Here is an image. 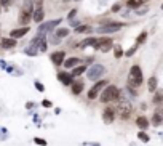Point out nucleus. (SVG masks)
<instances>
[{
	"label": "nucleus",
	"instance_id": "1a4fd4ad",
	"mask_svg": "<svg viewBox=\"0 0 163 146\" xmlns=\"http://www.w3.org/2000/svg\"><path fill=\"white\" fill-rule=\"evenodd\" d=\"M114 48V40L111 37H99L98 39V44H96V48L94 50H99L102 53H107Z\"/></svg>",
	"mask_w": 163,
	"mask_h": 146
},
{
	"label": "nucleus",
	"instance_id": "4be33fe9",
	"mask_svg": "<svg viewBox=\"0 0 163 146\" xmlns=\"http://www.w3.org/2000/svg\"><path fill=\"white\" fill-rule=\"evenodd\" d=\"M158 87V81H157V77H151L149 79V82H147V88L151 93H155V90Z\"/></svg>",
	"mask_w": 163,
	"mask_h": 146
},
{
	"label": "nucleus",
	"instance_id": "473e14b6",
	"mask_svg": "<svg viewBox=\"0 0 163 146\" xmlns=\"http://www.w3.org/2000/svg\"><path fill=\"white\" fill-rule=\"evenodd\" d=\"M146 13H147V7H139V8H136V15H138V16H142V15H146Z\"/></svg>",
	"mask_w": 163,
	"mask_h": 146
},
{
	"label": "nucleus",
	"instance_id": "393cba45",
	"mask_svg": "<svg viewBox=\"0 0 163 146\" xmlns=\"http://www.w3.org/2000/svg\"><path fill=\"white\" fill-rule=\"evenodd\" d=\"M69 29H67V28H58L56 31H54V35H56V37H59V39H64V37H67V35H69Z\"/></svg>",
	"mask_w": 163,
	"mask_h": 146
},
{
	"label": "nucleus",
	"instance_id": "4c0bfd02",
	"mask_svg": "<svg viewBox=\"0 0 163 146\" xmlns=\"http://www.w3.org/2000/svg\"><path fill=\"white\" fill-rule=\"evenodd\" d=\"M42 106H43V108H51L53 103H51L50 100H43V101H42Z\"/></svg>",
	"mask_w": 163,
	"mask_h": 146
},
{
	"label": "nucleus",
	"instance_id": "5701e85b",
	"mask_svg": "<svg viewBox=\"0 0 163 146\" xmlns=\"http://www.w3.org/2000/svg\"><path fill=\"white\" fill-rule=\"evenodd\" d=\"M146 3V0H128L126 2V8H139V7H142Z\"/></svg>",
	"mask_w": 163,
	"mask_h": 146
},
{
	"label": "nucleus",
	"instance_id": "f8f14e48",
	"mask_svg": "<svg viewBox=\"0 0 163 146\" xmlns=\"http://www.w3.org/2000/svg\"><path fill=\"white\" fill-rule=\"evenodd\" d=\"M31 31V28H29V26H22V28H16V29H11L10 31V37L11 39H16V40H18V39H21V37H24L27 32H29Z\"/></svg>",
	"mask_w": 163,
	"mask_h": 146
},
{
	"label": "nucleus",
	"instance_id": "0eeeda50",
	"mask_svg": "<svg viewBox=\"0 0 163 146\" xmlns=\"http://www.w3.org/2000/svg\"><path fill=\"white\" fill-rule=\"evenodd\" d=\"M131 112H133V106L130 101H120L118 106H117V114L121 121H128L131 117Z\"/></svg>",
	"mask_w": 163,
	"mask_h": 146
},
{
	"label": "nucleus",
	"instance_id": "20e7f679",
	"mask_svg": "<svg viewBox=\"0 0 163 146\" xmlns=\"http://www.w3.org/2000/svg\"><path fill=\"white\" fill-rule=\"evenodd\" d=\"M104 74H106V68L102 64H98V63L88 66V69H86V77L90 79V81H93V82H98Z\"/></svg>",
	"mask_w": 163,
	"mask_h": 146
},
{
	"label": "nucleus",
	"instance_id": "9b49d317",
	"mask_svg": "<svg viewBox=\"0 0 163 146\" xmlns=\"http://www.w3.org/2000/svg\"><path fill=\"white\" fill-rule=\"evenodd\" d=\"M115 109L112 108V106H107V108L102 111V121L104 124H112L115 121Z\"/></svg>",
	"mask_w": 163,
	"mask_h": 146
},
{
	"label": "nucleus",
	"instance_id": "b1692460",
	"mask_svg": "<svg viewBox=\"0 0 163 146\" xmlns=\"http://www.w3.org/2000/svg\"><path fill=\"white\" fill-rule=\"evenodd\" d=\"M91 31H93V28H91V26H88V24H80L78 28H75L77 34H90Z\"/></svg>",
	"mask_w": 163,
	"mask_h": 146
},
{
	"label": "nucleus",
	"instance_id": "cd10ccee",
	"mask_svg": "<svg viewBox=\"0 0 163 146\" xmlns=\"http://www.w3.org/2000/svg\"><path fill=\"white\" fill-rule=\"evenodd\" d=\"M125 55V51H123V48H121L120 45H114V56L117 58V60H120L121 56Z\"/></svg>",
	"mask_w": 163,
	"mask_h": 146
},
{
	"label": "nucleus",
	"instance_id": "58836bf2",
	"mask_svg": "<svg viewBox=\"0 0 163 146\" xmlns=\"http://www.w3.org/2000/svg\"><path fill=\"white\" fill-rule=\"evenodd\" d=\"M35 88H37L38 91H45V87L40 84V82H35Z\"/></svg>",
	"mask_w": 163,
	"mask_h": 146
},
{
	"label": "nucleus",
	"instance_id": "79ce46f5",
	"mask_svg": "<svg viewBox=\"0 0 163 146\" xmlns=\"http://www.w3.org/2000/svg\"><path fill=\"white\" fill-rule=\"evenodd\" d=\"M0 8H2V0H0Z\"/></svg>",
	"mask_w": 163,
	"mask_h": 146
},
{
	"label": "nucleus",
	"instance_id": "c9c22d12",
	"mask_svg": "<svg viewBox=\"0 0 163 146\" xmlns=\"http://www.w3.org/2000/svg\"><path fill=\"white\" fill-rule=\"evenodd\" d=\"M75 15H77V10L74 8V10H71V11H69V16H67V19H69V21H72V19L75 18Z\"/></svg>",
	"mask_w": 163,
	"mask_h": 146
},
{
	"label": "nucleus",
	"instance_id": "9d476101",
	"mask_svg": "<svg viewBox=\"0 0 163 146\" xmlns=\"http://www.w3.org/2000/svg\"><path fill=\"white\" fill-rule=\"evenodd\" d=\"M51 63L54 66H62V63L66 61V53L62 50H56V51H53L51 53V56H50Z\"/></svg>",
	"mask_w": 163,
	"mask_h": 146
},
{
	"label": "nucleus",
	"instance_id": "a878e982",
	"mask_svg": "<svg viewBox=\"0 0 163 146\" xmlns=\"http://www.w3.org/2000/svg\"><path fill=\"white\" fill-rule=\"evenodd\" d=\"M163 103V90H155L154 93V104H161Z\"/></svg>",
	"mask_w": 163,
	"mask_h": 146
},
{
	"label": "nucleus",
	"instance_id": "6ab92c4d",
	"mask_svg": "<svg viewBox=\"0 0 163 146\" xmlns=\"http://www.w3.org/2000/svg\"><path fill=\"white\" fill-rule=\"evenodd\" d=\"M136 125H138L141 130H147L151 122H149V119L146 116H139V117H136Z\"/></svg>",
	"mask_w": 163,
	"mask_h": 146
},
{
	"label": "nucleus",
	"instance_id": "412c9836",
	"mask_svg": "<svg viewBox=\"0 0 163 146\" xmlns=\"http://www.w3.org/2000/svg\"><path fill=\"white\" fill-rule=\"evenodd\" d=\"M86 69H88V64H78V66H75V68L72 69V77L75 79V77H78V76H82L83 72H86Z\"/></svg>",
	"mask_w": 163,
	"mask_h": 146
},
{
	"label": "nucleus",
	"instance_id": "4468645a",
	"mask_svg": "<svg viewBox=\"0 0 163 146\" xmlns=\"http://www.w3.org/2000/svg\"><path fill=\"white\" fill-rule=\"evenodd\" d=\"M18 44L16 39H11V37H7V39H0V47L5 48V50H10V48H15Z\"/></svg>",
	"mask_w": 163,
	"mask_h": 146
},
{
	"label": "nucleus",
	"instance_id": "7c9ffc66",
	"mask_svg": "<svg viewBox=\"0 0 163 146\" xmlns=\"http://www.w3.org/2000/svg\"><path fill=\"white\" fill-rule=\"evenodd\" d=\"M138 47H139V45H136V44H134L131 48H128V50L125 51V56H133L134 53H136V50H138Z\"/></svg>",
	"mask_w": 163,
	"mask_h": 146
},
{
	"label": "nucleus",
	"instance_id": "ea45409f",
	"mask_svg": "<svg viewBox=\"0 0 163 146\" xmlns=\"http://www.w3.org/2000/svg\"><path fill=\"white\" fill-rule=\"evenodd\" d=\"M120 8H121V5H120V3L114 5V7H112V13H117V11H120Z\"/></svg>",
	"mask_w": 163,
	"mask_h": 146
},
{
	"label": "nucleus",
	"instance_id": "39448f33",
	"mask_svg": "<svg viewBox=\"0 0 163 146\" xmlns=\"http://www.w3.org/2000/svg\"><path fill=\"white\" fill-rule=\"evenodd\" d=\"M121 28H125V24H123V23L106 21V23H102V26H99L96 31H98V34H114V32L120 31Z\"/></svg>",
	"mask_w": 163,
	"mask_h": 146
},
{
	"label": "nucleus",
	"instance_id": "a19ab883",
	"mask_svg": "<svg viewBox=\"0 0 163 146\" xmlns=\"http://www.w3.org/2000/svg\"><path fill=\"white\" fill-rule=\"evenodd\" d=\"M62 2H66V3H67V2H72V0H62Z\"/></svg>",
	"mask_w": 163,
	"mask_h": 146
},
{
	"label": "nucleus",
	"instance_id": "dca6fc26",
	"mask_svg": "<svg viewBox=\"0 0 163 146\" xmlns=\"http://www.w3.org/2000/svg\"><path fill=\"white\" fill-rule=\"evenodd\" d=\"M82 63V60L80 58H75V56H72V58H66V61L62 63V66L66 69H74L75 66H78Z\"/></svg>",
	"mask_w": 163,
	"mask_h": 146
},
{
	"label": "nucleus",
	"instance_id": "bb28decb",
	"mask_svg": "<svg viewBox=\"0 0 163 146\" xmlns=\"http://www.w3.org/2000/svg\"><path fill=\"white\" fill-rule=\"evenodd\" d=\"M37 51H38V47H35V45H29V47L24 50V53H26L27 56H35Z\"/></svg>",
	"mask_w": 163,
	"mask_h": 146
},
{
	"label": "nucleus",
	"instance_id": "423d86ee",
	"mask_svg": "<svg viewBox=\"0 0 163 146\" xmlns=\"http://www.w3.org/2000/svg\"><path fill=\"white\" fill-rule=\"evenodd\" d=\"M109 85V81H106V79H99L98 82H94V85L90 88V91H88V100H96L99 95H101V91L106 88Z\"/></svg>",
	"mask_w": 163,
	"mask_h": 146
},
{
	"label": "nucleus",
	"instance_id": "f704fd0d",
	"mask_svg": "<svg viewBox=\"0 0 163 146\" xmlns=\"http://www.w3.org/2000/svg\"><path fill=\"white\" fill-rule=\"evenodd\" d=\"M59 42H61V39H59V37H56V35L53 34V35H51V44H53V45H58Z\"/></svg>",
	"mask_w": 163,
	"mask_h": 146
},
{
	"label": "nucleus",
	"instance_id": "f257e3e1",
	"mask_svg": "<svg viewBox=\"0 0 163 146\" xmlns=\"http://www.w3.org/2000/svg\"><path fill=\"white\" fill-rule=\"evenodd\" d=\"M32 15H34V0H24L19 10V16H18L19 24L27 26L32 21Z\"/></svg>",
	"mask_w": 163,
	"mask_h": 146
},
{
	"label": "nucleus",
	"instance_id": "c85d7f7f",
	"mask_svg": "<svg viewBox=\"0 0 163 146\" xmlns=\"http://www.w3.org/2000/svg\"><path fill=\"white\" fill-rule=\"evenodd\" d=\"M146 39H147V31H142V32L138 35V39H136V45H142V44L146 42Z\"/></svg>",
	"mask_w": 163,
	"mask_h": 146
},
{
	"label": "nucleus",
	"instance_id": "6e6552de",
	"mask_svg": "<svg viewBox=\"0 0 163 146\" xmlns=\"http://www.w3.org/2000/svg\"><path fill=\"white\" fill-rule=\"evenodd\" d=\"M61 21L62 19H51V21H48V23H43V24H40L38 26V29H37V35H47L50 31H53L56 26H59L61 24Z\"/></svg>",
	"mask_w": 163,
	"mask_h": 146
},
{
	"label": "nucleus",
	"instance_id": "f3484780",
	"mask_svg": "<svg viewBox=\"0 0 163 146\" xmlns=\"http://www.w3.org/2000/svg\"><path fill=\"white\" fill-rule=\"evenodd\" d=\"M45 18V10L43 7H40V8H34V15H32V21L35 23H42Z\"/></svg>",
	"mask_w": 163,
	"mask_h": 146
},
{
	"label": "nucleus",
	"instance_id": "c03bdc74",
	"mask_svg": "<svg viewBox=\"0 0 163 146\" xmlns=\"http://www.w3.org/2000/svg\"><path fill=\"white\" fill-rule=\"evenodd\" d=\"M0 39H2V37H0Z\"/></svg>",
	"mask_w": 163,
	"mask_h": 146
},
{
	"label": "nucleus",
	"instance_id": "a211bd4d",
	"mask_svg": "<svg viewBox=\"0 0 163 146\" xmlns=\"http://www.w3.org/2000/svg\"><path fill=\"white\" fill-rule=\"evenodd\" d=\"M71 88H72V93L74 95H80L82 91H83V88H85V82L83 81H74V84L71 85Z\"/></svg>",
	"mask_w": 163,
	"mask_h": 146
},
{
	"label": "nucleus",
	"instance_id": "2f4dec72",
	"mask_svg": "<svg viewBox=\"0 0 163 146\" xmlns=\"http://www.w3.org/2000/svg\"><path fill=\"white\" fill-rule=\"evenodd\" d=\"M47 48H48V40H47V39H43L42 44L38 45V51H47Z\"/></svg>",
	"mask_w": 163,
	"mask_h": 146
},
{
	"label": "nucleus",
	"instance_id": "e433bc0d",
	"mask_svg": "<svg viewBox=\"0 0 163 146\" xmlns=\"http://www.w3.org/2000/svg\"><path fill=\"white\" fill-rule=\"evenodd\" d=\"M11 3H13V0H2V7L3 8H10Z\"/></svg>",
	"mask_w": 163,
	"mask_h": 146
},
{
	"label": "nucleus",
	"instance_id": "2eb2a0df",
	"mask_svg": "<svg viewBox=\"0 0 163 146\" xmlns=\"http://www.w3.org/2000/svg\"><path fill=\"white\" fill-rule=\"evenodd\" d=\"M151 124H152L154 127H158V125L163 124V111H161V109H157V111L154 112V116H152V119H151Z\"/></svg>",
	"mask_w": 163,
	"mask_h": 146
},
{
	"label": "nucleus",
	"instance_id": "f03ea898",
	"mask_svg": "<svg viewBox=\"0 0 163 146\" xmlns=\"http://www.w3.org/2000/svg\"><path fill=\"white\" fill-rule=\"evenodd\" d=\"M144 82V74H142V69L139 68L138 64H133L131 69H130V74H128V82L126 85L133 87V88H139Z\"/></svg>",
	"mask_w": 163,
	"mask_h": 146
},
{
	"label": "nucleus",
	"instance_id": "c756f323",
	"mask_svg": "<svg viewBox=\"0 0 163 146\" xmlns=\"http://www.w3.org/2000/svg\"><path fill=\"white\" fill-rule=\"evenodd\" d=\"M138 138H139L141 141H144V143H149V141H151V137H149V135L146 133V132H144V130H141V132H138Z\"/></svg>",
	"mask_w": 163,
	"mask_h": 146
},
{
	"label": "nucleus",
	"instance_id": "72a5a7b5",
	"mask_svg": "<svg viewBox=\"0 0 163 146\" xmlns=\"http://www.w3.org/2000/svg\"><path fill=\"white\" fill-rule=\"evenodd\" d=\"M34 143H35V144H38V146H47V140L38 138V137H35V138H34Z\"/></svg>",
	"mask_w": 163,
	"mask_h": 146
},
{
	"label": "nucleus",
	"instance_id": "aec40b11",
	"mask_svg": "<svg viewBox=\"0 0 163 146\" xmlns=\"http://www.w3.org/2000/svg\"><path fill=\"white\" fill-rule=\"evenodd\" d=\"M96 44H98V39H94V37H86L85 40H82V44H78L77 47H93V48H96Z\"/></svg>",
	"mask_w": 163,
	"mask_h": 146
},
{
	"label": "nucleus",
	"instance_id": "37998d69",
	"mask_svg": "<svg viewBox=\"0 0 163 146\" xmlns=\"http://www.w3.org/2000/svg\"><path fill=\"white\" fill-rule=\"evenodd\" d=\"M161 10H163V3H161Z\"/></svg>",
	"mask_w": 163,
	"mask_h": 146
},
{
	"label": "nucleus",
	"instance_id": "ddd939ff",
	"mask_svg": "<svg viewBox=\"0 0 163 146\" xmlns=\"http://www.w3.org/2000/svg\"><path fill=\"white\" fill-rule=\"evenodd\" d=\"M58 81H59L62 85H66V87H71V85L74 84V77H72L71 72H59V74H58Z\"/></svg>",
	"mask_w": 163,
	"mask_h": 146
},
{
	"label": "nucleus",
	"instance_id": "7ed1b4c3",
	"mask_svg": "<svg viewBox=\"0 0 163 146\" xmlns=\"http://www.w3.org/2000/svg\"><path fill=\"white\" fill-rule=\"evenodd\" d=\"M118 95H120V88L114 84H109L99 95V101L101 103H112L115 100H118Z\"/></svg>",
	"mask_w": 163,
	"mask_h": 146
}]
</instances>
